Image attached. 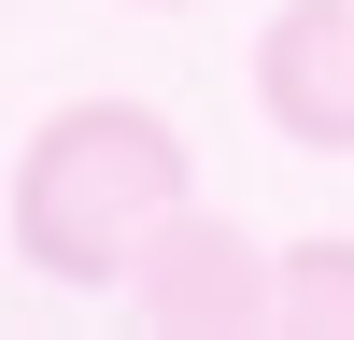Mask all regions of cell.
Masks as SVG:
<instances>
[{"label":"cell","instance_id":"cell-4","mask_svg":"<svg viewBox=\"0 0 354 340\" xmlns=\"http://www.w3.org/2000/svg\"><path fill=\"white\" fill-rule=\"evenodd\" d=\"M270 326H298V340H354V241H298V255H283Z\"/></svg>","mask_w":354,"mask_h":340},{"label":"cell","instance_id":"cell-1","mask_svg":"<svg viewBox=\"0 0 354 340\" xmlns=\"http://www.w3.org/2000/svg\"><path fill=\"white\" fill-rule=\"evenodd\" d=\"M185 213V128L156 100H57L15 156V255L43 283H128Z\"/></svg>","mask_w":354,"mask_h":340},{"label":"cell","instance_id":"cell-2","mask_svg":"<svg viewBox=\"0 0 354 340\" xmlns=\"http://www.w3.org/2000/svg\"><path fill=\"white\" fill-rule=\"evenodd\" d=\"M270 283H283V255H255L227 213H170L156 241H142V270H128V312L156 340H241V326H270Z\"/></svg>","mask_w":354,"mask_h":340},{"label":"cell","instance_id":"cell-5","mask_svg":"<svg viewBox=\"0 0 354 340\" xmlns=\"http://www.w3.org/2000/svg\"><path fill=\"white\" fill-rule=\"evenodd\" d=\"M156 15H170V0H156Z\"/></svg>","mask_w":354,"mask_h":340},{"label":"cell","instance_id":"cell-3","mask_svg":"<svg viewBox=\"0 0 354 340\" xmlns=\"http://www.w3.org/2000/svg\"><path fill=\"white\" fill-rule=\"evenodd\" d=\"M255 113L298 156H354V0H283L255 28Z\"/></svg>","mask_w":354,"mask_h":340}]
</instances>
